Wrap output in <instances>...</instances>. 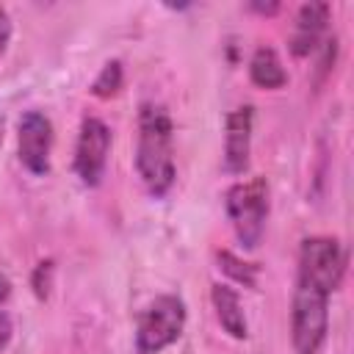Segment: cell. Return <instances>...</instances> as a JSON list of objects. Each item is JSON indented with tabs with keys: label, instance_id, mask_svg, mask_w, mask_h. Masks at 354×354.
Segmentation results:
<instances>
[{
	"label": "cell",
	"instance_id": "1",
	"mask_svg": "<svg viewBox=\"0 0 354 354\" xmlns=\"http://www.w3.org/2000/svg\"><path fill=\"white\" fill-rule=\"evenodd\" d=\"M136 171L144 188L160 199L171 191L174 169V124L166 105L147 100L138 108V138H136Z\"/></svg>",
	"mask_w": 354,
	"mask_h": 354
},
{
	"label": "cell",
	"instance_id": "2",
	"mask_svg": "<svg viewBox=\"0 0 354 354\" xmlns=\"http://www.w3.org/2000/svg\"><path fill=\"white\" fill-rule=\"evenodd\" d=\"M227 218L232 224V232L243 249H257L266 232L268 221V180L266 177H249L238 180L224 194Z\"/></svg>",
	"mask_w": 354,
	"mask_h": 354
},
{
	"label": "cell",
	"instance_id": "3",
	"mask_svg": "<svg viewBox=\"0 0 354 354\" xmlns=\"http://www.w3.org/2000/svg\"><path fill=\"white\" fill-rule=\"evenodd\" d=\"M329 290L299 279L290 304V343L296 354H318L329 332Z\"/></svg>",
	"mask_w": 354,
	"mask_h": 354
},
{
	"label": "cell",
	"instance_id": "4",
	"mask_svg": "<svg viewBox=\"0 0 354 354\" xmlns=\"http://www.w3.org/2000/svg\"><path fill=\"white\" fill-rule=\"evenodd\" d=\"M188 321L185 301L177 293L155 296L138 315L136 324V354H160L180 340Z\"/></svg>",
	"mask_w": 354,
	"mask_h": 354
},
{
	"label": "cell",
	"instance_id": "5",
	"mask_svg": "<svg viewBox=\"0 0 354 354\" xmlns=\"http://www.w3.org/2000/svg\"><path fill=\"white\" fill-rule=\"evenodd\" d=\"M346 249L332 235H310L299 246V268L296 277L307 279L329 293H335L346 277Z\"/></svg>",
	"mask_w": 354,
	"mask_h": 354
},
{
	"label": "cell",
	"instance_id": "6",
	"mask_svg": "<svg viewBox=\"0 0 354 354\" xmlns=\"http://www.w3.org/2000/svg\"><path fill=\"white\" fill-rule=\"evenodd\" d=\"M111 152V127L100 116H83L75 144V174L83 185L94 188L105 177Z\"/></svg>",
	"mask_w": 354,
	"mask_h": 354
},
{
	"label": "cell",
	"instance_id": "7",
	"mask_svg": "<svg viewBox=\"0 0 354 354\" xmlns=\"http://www.w3.org/2000/svg\"><path fill=\"white\" fill-rule=\"evenodd\" d=\"M53 122L41 111H25L17 124V158L19 163L36 174L44 177L50 171V158H53Z\"/></svg>",
	"mask_w": 354,
	"mask_h": 354
},
{
	"label": "cell",
	"instance_id": "8",
	"mask_svg": "<svg viewBox=\"0 0 354 354\" xmlns=\"http://www.w3.org/2000/svg\"><path fill=\"white\" fill-rule=\"evenodd\" d=\"M252 130H254V108L238 105L224 119V171L243 174L249 169L252 155Z\"/></svg>",
	"mask_w": 354,
	"mask_h": 354
},
{
	"label": "cell",
	"instance_id": "9",
	"mask_svg": "<svg viewBox=\"0 0 354 354\" xmlns=\"http://www.w3.org/2000/svg\"><path fill=\"white\" fill-rule=\"evenodd\" d=\"M329 17H332V6L329 3H318L310 0L304 6H299L296 17H293V28H290V39L288 47L296 58H307L324 39L326 28H329Z\"/></svg>",
	"mask_w": 354,
	"mask_h": 354
},
{
	"label": "cell",
	"instance_id": "10",
	"mask_svg": "<svg viewBox=\"0 0 354 354\" xmlns=\"http://www.w3.org/2000/svg\"><path fill=\"white\" fill-rule=\"evenodd\" d=\"M210 301H213V310H216L221 329L235 340H246L249 337V321H246V313H243L238 293L230 285L213 282L210 285Z\"/></svg>",
	"mask_w": 354,
	"mask_h": 354
},
{
	"label": "cell",
	"instance_id": "11",
	"mask_svg": "<svg viewBox=\"0 0 354 354\" xmlns=\"http://www.w3.org/2000/svg\"><path fill=\"white\" fill-rule=\"evenodd\" d=\"M249 80L257 86V88H282L288 83V72L282 66V58L277 55L274 47H266L260 44L252 58H249Z\"/></svg>",
	"mask_w": 354,
	"mask_h": 354
},
{
	"label": "cell",
	"instance_id": "12",
	"mask_svg": "<svg viewBox=\"0 0 354 354\" xmlns=\"http://www.w3.org/2000/svg\"><path fill=\"white\" fill-rule=\"evenodd\" d=\"M216 260H218V268L232 279V282H238V285H243V288H257V266L254 263H246L243 257H238V254H232L230 249H218L216 252Z\"/></svg>",
	"mask_w": 354,
	"mask_h": 354
},
{
	"label": "cell",
	"instance_id": "13",
	"mask_svg": "<svg viewBox=\"0 0 354 354\" xmlns=\"http://www.w3.org/2000/svg\"><path fill=\"white\" fill-rule=\"evenodd\" d=\"M122 83H124V69H122V61L113 58V61L102 64L100 75H97L94 83H91V94L100 97V100H111V97L119 94Z\"/></svg>",
	"mask_w": 354,
	"mask_h": 354
},
{
	"label": "cell",
	"instance_id": "14",
	"mask_svg": "<svg viewBox=\"0 0 354 354\" xmlns=\"http://www.w3.org/2000/svg\"><path fill=\"white\" fill-rule=\"evenodd\" d=\"M53 277H55V263H53V260H41V263H36L33 277H30V285H33V293H36V299H39V301L50 299Z\"/></svg>",
	"mask_w": 354,
	"mask_h": 354
},
{
	"label": "cell",
	"instance_id": "15",
	"mask_svg": "<svg viewBox=\"0 0 354 354\" xmlns=\"http://www.w3.org/2000/svg\"><path fill=\"white\" fill-rule=\"evenodd\" d=\"M11 335H14V324H11V315L6 310H0V354L8 348L11 343Z\"/></svg>",
	"mask_w": 354,
	"mask_h": 354
},
{
	"label": "cell",
	"instance_id": "16",
	"mask_svg": "<svg viewBox=\"0 0 354 354\" xmlns=\"http://www.w3.org/2000/svg\"><path fill=\"white\" fill-rule=\"evenodd\" d=\"M8 41H11V17H8V11L0 6V55L6 53Z\"/></svg>",
	"mask_w": 354,
	"mask_h": 354
},
{
	"label": "cell",
	"instance_id": "17",
	"mask_svg": "<svg viewBox=\"0 0 354 354\" xmlns=\"http://www.w3.org/2000/svg\"><path fill=\"white\" fill-rule=\"evenodd\" d=\"M249 8L257 11V14H277L279 11V3H249Z\"/></svg>",
	"mask_w": 354,
	"mask_h": 354
},
{
	"label": "cell",
	"instance_id": "18",
	"mask_svg": "<svg viewBox=\"0 0 354 354\" xmlns=\"http://www.w3.org/2000/svg\"><path fill=\"white\" fill-rule=\"evenodd\" d=\"M8 296H11V282H8L6 274H0V304H3Z\"/></svg>",
	"mask_w": 354,
	"mask_h": 354
},
{
	"label": "cell",
	"instance_id": "19",
	"mask_svg": "<svg viewBox=\"0 0 354 354\" xmlns=\"http://www.w3.org/2000/svg\"><path fill=\"white\" fill-rule=\"evenodd\" d=\"M0 144H3V119H0Z\"/></svg>",
	"mask_w": 354,
	"mask_h": 354
}]
</instances>
